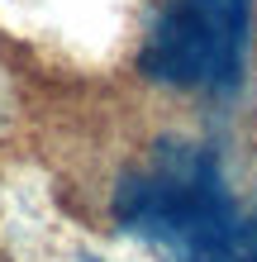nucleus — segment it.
Returning a JSON list of instances; mask_svg holds the SVG:
<instances>
[{
  "instance_id": "obj_2",
  "label": "nucleus",
  "mask_w": 257,
  "mask_h": 262,
  "mask_svg": "<svg viewBox=\"0 0 257 262\" xmlns=\"http://www.w3.org/2000/svg\"><path fill=\"white\" fill-rule=\"evenodd\" d=\"M252 57V0H153L138 67L181 96L224 100Z\"/></svg>"
},
{
  "instance_id": "obj_4",
  "label": "nucleus",
  "mask_w": 257,
  "mask_h": 262,
  "mask_svg": "<svg viewBox=\"0 0 257 262\" xmlns=\"http://www.w3.org/2000/svg\"><path fill=\"white\" fill-rule=\"evenodd\" d=\"M77 262H90V257H77Z\"/></svg>"
},
{
  "instance_id": "obj_1",
  "label": "nucleus",
  "mask_w": 257,
  "mask_h": 262,
  "mask_svg": "<svg viewBox=\"0 0 257 262\" xmlns=\"http://www.w3.org/2000/svg\"><path fill=\"white\" fill-rule=\"evenodd\" d=\"M238 200L200 143H157L114 186V220L167 262H229Z\"/></svg>"
},
{
  "instance_id": "obj_3",
  "label": "nucleus",
  "mask_w": 257,
  "mask_h": 262,
  "mask_svg": "<svg viewBox=\"0 0 257 262\" xmlns=\"http://www.w3.org/2000/svg\"><path fill=\"white\" fill-rule=\"evenodd\" d=\"M229 262H257V200L238 214V234H233Z\"/></svg>"
}]
</instances>
